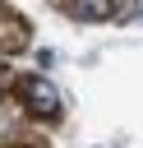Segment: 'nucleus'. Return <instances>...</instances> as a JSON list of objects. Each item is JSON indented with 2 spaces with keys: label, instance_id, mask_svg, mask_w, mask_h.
Here are the masks:
<instances>
[{
  "label": "nucleus",
  "instance_id": "obj_1",
  "mask_svg": "<svg viewBox=\"0 0 143 148\" xmlns=\"http://www.w3.org/2000/svg\"><path fill=\"white\" fill-rule=\"evenodd\" d=\"M23 102H28L32 116H60V92H55V83L42 79V74H28V79H23Z\"/></svg>",
  "mask_w": 143,
  "mask_h": 148
},
{
  "label": "nucleus",
  "instance_id": "obj_2",
  "mask_svg": "<svg viewBox=\"0 0 143 148\" xmlns=\"http://www.w3.org/2000/svg\"><path fill=\"white\" fill-rule=\"evenodd\" d=\"M69 14L78 23H106L115 14V0H69Z\"/></svg>",
  "mask_w": 143,
  "mask_h": 148
}]
</instances>
